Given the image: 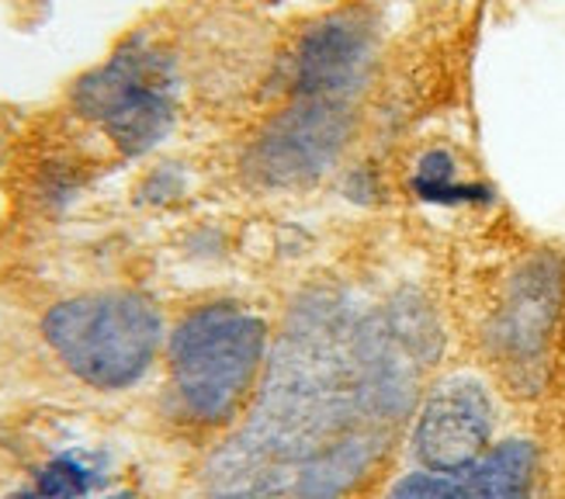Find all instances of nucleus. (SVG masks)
I'll return each mask as SVG.
<instances>
[{
	"label": "nucleus",
	"mask_w": 565,
	"mask_h": 499,
	"mask_svg": "<svg viewBox=\"0 0 565 499\" xmlns=\"http://www.w3.org/2000/svg\"><path fill=\"white\" fill-rule=\"evenodd\" d=\"M437 347L413 295L367 316L323 291L302 298L250 423L209 465V499H340L409 413Z\"/></svg>",
	"instance_id": "f257e3e1"
},
{
	"label": "nucleus",
	"mask_w": 565,
	"mask_h": 499,
	"mask_svg": "<svg viewBox=\"0 0 565 499\" xmlns=\"http://www.w3.org/2000/svg\"><path fill=\"white\" fill-rule=\"evenodd\" d=\"M42 333L81 382L115 392L150 371L163 322L150 298L136 291H87L49 309Z\"/></svg>",
	"instance_id": "f03ea898"
},
{
	"label": "nucleus",
	"mask_w": 565,
	"mask_h": 499,
	"mask_svg": "<svg viewBox=\"0 0 565 499\" xmlns=\"http://www.w3.org/2000/svg\"><path fill=\"white\" fill-rule=\"evenodd\" d=\"M267 330L233 302L202 306L170 337V379L181 406L205 423L233 416L264 361Z\"/></svg>",
	"instance_id": "7ed1b4c3"
},
{
	"label": "nucleus",
	"mask_w": 565,
	"mask_h": 499,
	"mask_svg": "<svg viewBox=\"0 0 565 499\" xmlns=\"http://www.w3.org/2000/svg\"><path fill=\"white\" fill-rule=\"evenodd\" d=\"M70 102L121 153H150L178 121L174 60L153 49L146 35H132L105 66L84 73L73 84Z\"/></svg>",
	"instance_id": "20e7f679"
},
{
	"label": "nucleus",
	"mask_w": 565,
	"mask_h": 499,
	"mask_svg": "<svg viewBox=\"0 0 565 499\" xmlns=\"http://www.w3.org/2000/svg\"><path fill=\"white\" fill-rule=\"evenodd\" d=\"M351 139V105L295 97L254 139L247 170L257 181L291 188L327 173Z\"/></svg>",
	"instance_id": "39448f33"
},
{
	"label": "nucleus",
	"mask_w": 565,
	"mask_h": 499,
	"mask_svg": "<svg viewBox=\"0 0 565 499\" xmlns=\"http://www.w3.org/2000/svg\"><path fill=\"white\" fill-rule=\"evenodd\" d=\"M375 32L361 11H337L316 21L295 49V94L351 105L372 81Z\"/></svg>",
	"instance_id": "423d86ee"
},
{
	"label": "nucleus",
	"mask_w": 565,
	"mask_h": 499,
	"mask_svg": "<svg viewBox=\"0 0 565 499\" xmlns=\"http://www.w3.org/2000/svg\"><path fill=\"white\" fill-rule=\"evenodd\" d=\"M493 437V403L476 379L440 382L416 420L413 452L427 471L437 476H465Z\"/></svg>",
	"instance_id": "0eeeda50"
},
{
	"label": "nucleus",
	"mask_w": 565,
	"mask_h": 499,
	"mask_svg": "<svg viewBox=\"0 0 565 499\" xmlns=\"http://www.w3.org/2000/svg\"><path fill=\"white\" fill-rule=\"evenodd\" d=\"M558 302V274L548 261H534L521 270V278L513 282L510 302L500 322V340L513 358H534L542 351L545 330L552 327Z\"/></svg>",
	"instance_id": "6e6552de"
},
{
	"label": "nucleus",
	"mask_w": 565,
	"mask_h": 499,
	"mask_svg": "<svg viewBox=\"0 0 565 499\" xmlns=\"http://www.w3.org/2000/svg\"><path fill=\"white\" fill-rule=\"evenodd\" d=\"M465 476L479 499H531L534 447L527 440H507L486 452Z\"/></svg>",
	"instance_id": "1a4fd4ad"
},
{
	"label": "nucleus",
	"mask_w": 565,
	"mask_h": 499,
	"mask_svg": "<svg viewBox=\"0 0 565 499\" xmlns=\"http://www.w3.org/2000/svg\"><path fill=\"white\" fill-rule=\"evenodd\" d=\"M413 191L424 198V202L437 205H458V202H489V191L476 184H461L458 181V167L451 153L445 149H430L420 157L413 173Z\"/></svg>",
	"instance_id": "9d476101"
},
{
	"label": "nucleus",
	"mask_w": 565,
	"mask_h": 499,
	"mask_svg": "<svg viewBox=\"0 0 565 499\" xmlns=\"http://www.w3.org/2000/svg\"><path fill=\"white\" fill-rule=\"evenodd\" d=\"M94 482H97V476L87 465H81V458L63 455L39 471L32 499H81L94 489Z\"/></svg>",
	"instance_id": "9b49d317"
},
{
	"label": "nucleus",
	"mask_w": 565,
	"mask_h": 499,
	"mask_svg": "<svg viewBox=\"0 0 565 499\" xmlns=\"http://www.w3.org/2000/svg\"><path fill=\"white\" fill-rule=\"evenodd\" d=\"M388 499H479L469 476H437V471H416L406 476Z\"/></svg>",
	"instance_id": "f8f14e48"
}]
</instances>
